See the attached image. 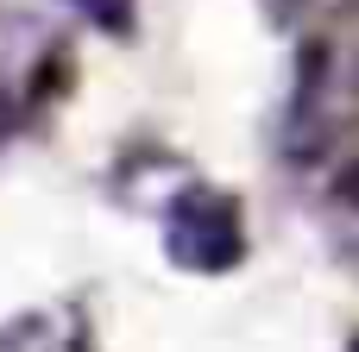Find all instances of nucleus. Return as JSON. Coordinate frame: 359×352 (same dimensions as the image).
I'll return each instance as SVG.
<instances>
[{"label": "nucleus", "mask_w": 359, "mask_h": 352, "mask_svg": "<svg viewBox=\"0 0 359 352\" xmlns=\"http://www.w3.org/2000/svg\"><path fill=\"white\" fill-rule=\"evenodd\" d=\"M164 252H170V265L202 271V277L233 271V265H240V252H246L240 208H233L227 195L202 189V183H183V189H177V202H170V214H164Z\"/></svg>", "instance_id": "nucleus-1"}, {"label": "nucleus", "mask_w": 359, "mask_h": 352, "mask_svg": "<svg viewBox=\"0 0 359 352\" xmlns=\"http://www.w3.org/2000/svg\"><path fill=\"white\" fill-rule=\"evenodd\" d=\"M69 13H82L101 31H133V0H63Z\"/></svg>", "instance_id": "nucleus-3"}, {"label": "nucleus", "mask_w": 359, "mask_h": 352, "mask_svg": "<svg viewBox=\"0 0 359 352\" xmlns=\"http://www.w3.org/2000/svg\"><path fill=\"white\" fill-rule=\"evenodd\" d=\"M0 352H88V321L76 309H25L0 328Z\"/></svg>", "instance_id": "nucleus-2"}, {"label": "nucleus", "mask_w": 359, "mask_h": 352, "mask_svg": "<svg viewBox=\"0 0 359 352\" xmlns=\"http://www.w3.org/2000/svg\"><path fill=\"white\" fill-rule=\"evenodd\" d=\"M347 352H359V340H353V346H347Z\"/></svg>", "instance_id": "nucleus-4"}]
</instances>
